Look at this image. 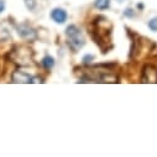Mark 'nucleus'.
Here are the masks:
<instances>
[{
    "mask_svg": "<svg viewBox=\"0 0 157 157\" xmlns=\"http://www.w3.org/2000/svg\"><path fill=\"white\" fill-rule=\"evenodd\" d=\"M105 17H97L90 27V35L93 37V40L95 41V44L103 50V53L108 52L109 50V44H110V29L108 27L109 22L106 24V26H104L105 22Z\"/></svg>",
    "mask_w": 157,
    "mask_h": 157,
    "instance_id": "obj_1",
    "label": "nucleus"
},
{
    "mask_svg": "<svg viewBox=\"0 0 157 157\" xmlns=\"http://www.w3.org/2000/svg\"><path fill=\"white\" fill-rule=\"evenodd\" d=\"M66 35L68 37V45L74 52L84 46L86 40H84V37L82 36L81 30L78 29L75 25H69L66 29Z\"/></svg>",
    "mask_w": 157,
    "mask_h": 157,
    "instance_id": "obj_2",
    "label": "nucleus"
},
{
    "mask_svg": "<svg viewBox=\"0 0 157 157\" xmlns=\"http://www.w3.org/2000/svg\"><path fill=\"white\" fill-rule=\"evenodd\" d=\"M10 58L16 64L26 67V66H30L32 63V51L27 47H24V46L15 47L10 53Z\"/></svg>",
    "mask_w": 157,
    "mask_h": 157,
    "instance_id": "obj_3",
    "label": "nucleus"
},
{
    "mask_svg": "<svg viewBox=\"0 0 157 157\" xmlns=\"http://www.w3.org/2000/svg\"><path fill=\"white\" fill-rule=\"evenodd\" d=\"M17 33L22 40H26V41H33L37 38V33L35 29H32L26 24H21L17 26Z\"/></svg>",
    "mask_w": 157,
    "mask_h": 157,
    "instance_id": "obj_4",
    "label": "nucleus"
},
{
    "mask_svg": "<svg viewBox=\"0 0 157 157\" xmlns=\"http://www.w3.org/2000/svg\"><path fill=\"white\" fill-rule=\"evenodd\" d=\"M36 78L30 75L29 73H25L22 71H15L11 75L13 83H33Z\"/></svg>",
    "mask_w": 157,
    "mask_h": 157,
    "instance_id": "obj_5",
    "label": "nucleus"
},
{
    "mask_svg": "<svg viewBox=\"0 0 157 157\" xmlns=\"http://www.w3.org/2000/svg\"><path fill=\"white\" fill-rule=\"evenodd\" d=\"M51 17H52V20H53L56 24H64V22L67 21L68 15H67V13H66L64 9L56 8V9L52 10V13H51Z\"/></svg>",
    "mask_w": 157,
    "mask_h": 157,
    "instance_id": "obj_6",
    "label": "nucleus"
},
{
    "mask_svg": "<svg viewBox=\"0 0 157 157\" xmlns=\"http://www.w3.org/2000/svg\"><path fill=\"white\" fill-rule=\"evenodd\" d=\"M142 82H157V69L152 66H146L144 69Z\"/></svg>",
    "mask_w": 157,
    "mask_h": 157,
    "instance_id": "obj_7",
    "label": "nucleus"
},
{
    "mask_svg": "<svg viewBox=\"0 0 157 157\" xmlns=\"http://www.w3.org/2000/svg\"><path fill=\"white\" fill-rule=\"evenodd\" d=\"M11 38V31L6 24L0 22V42H6Z\"/></svg>",
    "mask_w": 157,
    "mask_h": 157,
    "instance_id": "obj_8",
    "label": "nucleus"
},
{
    "mask_svg": "<svg viewBox=\"0 0 157 157\" xmlns=\"http://www.w3.org/2000/svg\"><path fill=\"white\" fill-rule=\"evenodd\" d=\"M41 64H42V67H44L45 69L50 71V69L55 66V59H53V57H51V56H45V57L42 58V61H41Z\"/></svg>",
    "mask_w": 157,
    "mask_h": 157,
    "instance_id": "obj_9",
    "label": "nucleus"
},
{
    "mask_svg": "<svg viewBox=\"0 0 157 157\" xmlns=\"http://www.w3.org/2000/svg\"><path fill=\"white\" fill-rule=\"evenodd\" d=\"M94 5L99 10H105V9H108L110 6V0H95Z\"/></svg>",
    "mask_w": 157,
    "mask_h": 157,
    "instance_id": "obj_10",
    "label": "nucleus"
},
{
    "mask_svg": "<svg viewBox=\"0 0 157 157\" xmlns=\"http://www.w3.org/2000/svg\"><path fill=\"white\" fill-rule=\"evenodd\" d=\"M148 29L151 31H153V32L157 31V17H153V19H151L148 21Z\"/></svg>",
    "mask_w": 157,
    "mask_h": 157,
    "instance_id": "obj_11",
    "label": "nucleus"
},
{
    "mask_svg": "<svg viewBox=\"0 0 157 157\" xmlns=\"http://www.w3.org/2000/svg\"><path fill=\"white\" fill-rule=\"evenodd\" d=\"M25 5H26L27 9L33 10L36 8V2H35V0H25Z\"/></svg>",
    "mask_w": 157,
    "mask_h": 157,
    "instance_id": "obj_12",
    "label": "nucleus"
},
{
    "mask_svg": "<svg viewBox=\"0 0 157 157\" xmlns=\"http://www.w3.org/2000/svg\"><path fill=\"white\" fill-rule=\"evenodd\" d=\"M93 59H94V56H93V55H87V56L83 57V63H84V64H88V63H90Z\"/></svg>",
    "mask_w": 157,
    "mask_h": 157,
    "instance_id": "obj_13",
    "label": "nucleus"
},
{
    "mask_svg": "<svg viewBox=\"0 0 157 157\" xmlns=\"http://www.w3.org/2000/svg\"><path fill=\"white\" fill-rule=\"evenodd\" d=\"M4 10H5V2L4 0H0V14L4 13Z\"/></svg>",
    "mask_w": 157,
    "mask_h": 157,
    "instance_id": "obj_14",
    "label": "nucleus"
}]
</instances>
